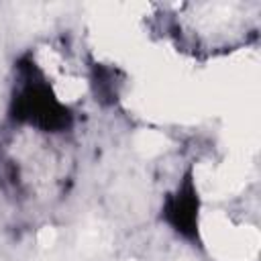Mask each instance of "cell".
I'll use <instances>...</instances> for the list:
<instances>
[{
  "mask_svg": "<svg viewBox=\"0 0 261 261\" xmlns=\"http://www.w3.org/2000/svg\"><path fill=\"white\" fill-rule=\"evenodd\" d=\"M173 8L167 31L194 57L243 51L259 31V2H186Z\"/></svg>",
  "mask_w": 261,
  "mask_h": 261,
  "instance_id": "6da1fadb",
  "label": "cell"
},
{
  "mask_svg": "<svg viewBox=\"0 0 261 261\" xmlns=\"http://www.w3.org/2000/svg\"><path fill=\"white\" fill-rule=\"evenodd\" d=\"M198 237L212 261H257L259 228L245 214L214 204L196 220Z\"/></svg>",
  "mask_w": 261,
  "mask_h": 261,
  "instance_id": "7a4b0ae2",
  "label": "cell"
}]
</instances>
